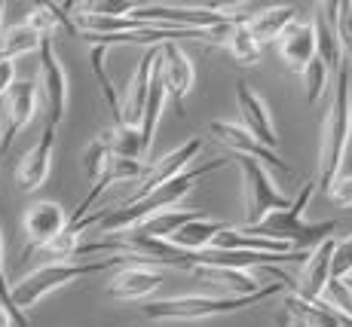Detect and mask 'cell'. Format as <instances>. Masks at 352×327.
<instances>
[{
  "instance_id": "52a82bcc",
  "label": "cell",
  "mask_w": 352,
  "mask_h": 327,
  "mask_svg": "<svg viewBox=\"0 0 352 327\" xmlns=\"http://www.w3.org/2000/svg\"><path fill=\"white\" fill-rule=\"evenodd\" d=\"M40 95L46 104V126L58 128L67 113V74L56 56L52 37L40 40Z\"/></svg>"
},
{
  "instance_id": "83f0119b",
  "label": "cell",
  "mask_w": 352,
  "mask_h": 327,
  "mask_svg": "<svg viewBox=\"0 0 352 327\" xmlns=\"http://www.w3.org/2000/svg\"><path fill=\"white\" fill-rule=\"evenodd\" d=\"M107 159H111V147H107V135L98 132V138L92 141L89 147L83 150V172L89 174V181H96L101 172H104Z\"/></svg>"
},
{
  "instance_id": "4dcf8cb0",
  "label": "cell",
  "mask_w": 352,
  "mask_h": 327,
  "mask_svg": "<svg viewBox=\"0 0 352 327\" xmlns=\"http://www.w3.org/2000/svg\"><path fill=\"white\" fill-rule=\"evenodd\" d=\"M16 83V65L12 61H0V101H3L6 89Z\"/></svg>"
},
{
  "instance_id": "484cf974",
  "label": "cell",
  "mask_w": 352,
  "mask_h": 327,
  "mask_svg": "<svg viewBox=\"0 0 352 327\" xmlns=\"http://www.w3.org/2000/svg\"><path fill=\"white\" fill-rule=\"evenodd\" d=\"M107 46H92V52H89V67H92V74H96V80H98V89L101 95H104V101H107V107L113 111V126L120 122V95L117 89H113V83H111V77H107Z\"/></svg>"
},
{
  "instance_id": "ac0fdd59",
  "label": "cell",
  "mask_w": 352,
  "mask_h": 327,
  "mask_svg": "<svg viewBox=\"0 0 352 327\" xmlns=\"http://www.w3.org/2000/svg\"><path fill=\"white\" fill-rule=\"evenodd\" d=\"M52 147H56V128L46 126L40 141L34 144L28 153L19 159V168H16V183L22 193H34L40 190L50 178V168H52Z\"/></svg>"
},
{
  "instance_id": "ba28073f",
  "label": "cell",
  "mask_w": 352,
  "mask_h": 327,
  "mask_svg": "<svg viewBox=\"0 0 352 327\" xmlns=\"http://www.w3.org/2000/svg\"><path fill=\"white\" fill-rule=\"evenodd\" d=\"M202 147H206V141H202V138H190L187 144L168 150L166 156L153 159L151 166L144 168V174L138 178V190H135L126 202L141 199V196H147L151 190H157V187H162V183H168L172 178H178V174H184L187 168H193L196 159H199V153H202Z\"/></svg>"
},
{
  "instance_id": "6da1fadb",
  "label": "cell",
  "mask_w": 352,
  "mask_h": 327,
  "mask_svg": "<svg viewBox=\"0 0 352 327\" xmlns=\"http://www.w3.org/2000/svg\"><path fill=\"white\" fill-rule=\"evenodd\" d=\"M230 162H233V156H218V159L199 162V166L187 168L184 174L172 178L168 183H162V187L151 190V193L141 196V199L123 202V205L107 208V211H98V214H86L83 221H77L74 227H80L83 233H86L89 227H96V233H101V236H120V233H129V229H135L141 221H147V217L162 214V211H172L181 199H184V196H190V193H193L196 183L206 181L212 172H221V168H227Z\"/></svg>"
},
{
  "instance_id": "d6986e66",
  "label": "cell",
  "mask_w": 352,
  "mask_h": 327,
  "mask_svg": "<svg viewBox=\"0 0 352 327\" xmlns=\"http://www.w3.org/2000/svg\"><path fill=\"white\" fill-rule=\"evenodd\" d=\"M202 43L221 46V49L242 67H252V65L261 61V46H257L252 40V34L245 31V22L221 25V28H206L202 31Z\"/></svg>"
},
{
  "instance_id": "4316f807",
  "label": "cell",
  "mask_w": 352,
  "mask_h": 327,
  "mask_svg": "<svg viewBox=\"0 0 352 327\" xmlns=\"http://www.w3.org/2000/svg\"><path fill=\"white\" fill-rule=\"evenodd\" d=\"M300 77H303V86H307V101H309V104H316V101L324 95V89H328V83H331L328 67H324L319 58H313L300 71Z\"/></svg>"
},
{
  "instance_id": "9c48e42d",
  "label": "cell",
  "mask_w": 352,
  "mask_h": 327,
  "mask_svg": "<svg viewBox=\"0 0 352 327\" xmlns=\"http://www.w3.org/2000/svg\"><path fill=\"white\" fill-rule=\"evenodd\" d=\"M34 113H37V86L31 80H16L0 101V150L3 153L12 147V138L34 120Z\"/></svg>"
},
{
  "instance_id": "4fadbf2b",
  "label": "cell",
  "mask_w": 352,
  "mask_h": 327,
  "mask_svg": "<svg viewBox=\"0 0 352 327\" xmlns=\"http://www.w3.org/2000/svg\"><path fill=\"white\" fill-rule=\"evenodd\" d=\"M208 135H212L218 144H224L227 150H233L236 159H254L257 166H263V168H276V172H285V174L291 172L285 162L279 159V153L261 147L252 135H248L242 126H236V122H227V120L208 122Z\"/></svg>"
},
{
  "instance_id": "ffe728a7",
  "label": "cell",
  "mask_w": 352,
  "mask_h": 327,
  "mask_svg": "<svg viewBox=\"0 0 352 327\" xmlns=\"http://www.w3.org/2000/svg\"><path fill=\"white\" fill-rule=\"evenodd\" d=\"M300 16V6L294 3H273V6H257L252 16L245 19V31L252 34V40L257 46L270 43V40H276L282 34L288 22H294V19Z\"/></svg>"
},
{
  "instance_id": "8992f818",
  "label": "cell",
  "mask_w": 352,
  "mask_h": 327,
  "mask_svg": "<svg viewBox=\"0 0 352 327\" xmlns=\"http://www.w3.org/2000/svg\"><path fill=\"white\" fill-rule=\"evenodd\" d=\"M236 162L242 168V190H245V227H257L273 211H282L291 205V199L276 190L273 174L263 166H257L254 159H236Z\"/></svg>"
},
{
  "instance_id": "f1b7e54d",
  "label": "cell",
  "mask_w": 352,
  "mask_h": 327,
  "mask_svg": "<svg viewBox=\"0 0 352 327\" xmlns=\"http://www.w3.org/2000/svg\"><path fill=\"white\" fill-rule=\"evenodd\" d=\"M10 288H12V284L6 282V272H3V236H0V306L10 312V318H12V324H16V327H28V315L16 309Z\"/></svg>"
},
{
  "instance_id": "7402d4cb",
  "label": "cell",
  "mask_w": 352,
  "mask_h": 327,
  "mask_svg": "<svg viewBox=\"0 0 352 327\" xmlns=\"http://www.w3.org/2000/svg\"><path fill=\"white\" fill-rule=\"evenodd\" d=\"M230 227L227 221H208V217H196V221L184 223L178 233H172L168 245L178 251H187V254H196V251H208L214 242V236L224 233Z\"/></svg>"
},
{
  "instance_id": "5bb4252c",
  "label": "cell",
  "mask_w": 352,
  "mask_h": 327,
  "mask_svg": "<svg viewBox=\"0 0 352 327\" xmlns=\"http://www.w3.org/2000/svg\"><path fill=\"white\" fill-rule=\"evenodd\" d=\"M334 248H337L334 238H324L322 245H316L309 251L307 260H303L300 275L291 284V297L303 300V303H319L324 297V288L331 282V257H334Z\"/></svg>"
},
{
  "instance_id": "3957f363",
  "label": "cell",
  "mask_w": 352,
  "mask_h": 327,
  "mask_svg": "<svg viewBox=\"0 0 352 327\" xmlns=\"http://www.w3.org/2000/svg\"><path fill=\"white\" fill-rule=\"evenodd\" d=\"M129 263H138V260H135V257H126V254L98 257V260H86V263L52 260V263H46V267L34 269L31 275H25L22 282H16L10 288V294H12V303H16L19 312H28L31 306H37L43 297H50L52 291L65 288V284L77 282V278L98 275V272H107V269H123Z\"/></svg>"
},
{
  "instance_id": "5b68a950",
  "label": "cell",
  "mask_w": 352,
  "mask_h": 327,
  "mask_svg": "<svg viewBox=\"0 0 352 327\" xmlns=\"http://www.w3.org/2000/svg\"><path fill=\"white\" fill-rule=\"evenodd\" d=\"M282 291H285V284L276 282V284H267V288L257 291L252 297H208V294L172 297V300H157V303L141 306V315L151 318V322H199V318L230 315V312L248 309V306L282 294Z\"/></svg>"
},
{
  "instance_id": "603a6c76",
  "label": "cell",
  "mask_w": 352,
  "mask_h": 327,
  "mask_svg": "<svg viewBox=\"0 0 352 327\" xmlns=\"http://www.w3.org/2000/svg\"><path fill=\"white\" fill-rule=\"evenodd\" d=\"M40 40L43 37H37L25 22L10 25V28L0 31V61H12L16 65L19 56H28V52L40 49Z\"/></svg>"
},
{
  "instance_id": "d4e9b609",
  "label": "cell",
  "mask_w": 352,
  "mask_h": 327,
  "mask_svg": "<svg viewBox=\"0 0 352 327\" xmlns=\"http://www.w3.org/2000/svg\"><path fill=\"white\" fill-rule=\"evenodd\" d=\"M104 135H107V147H111V156H117V159L144 162V153H141V138H138V128L111 126V128H104Z\"/></svg>"
},
{
  "instance_id": "2e32d148",
  "label": "cell",
  "mask_w": 352,
  "mask_h": 327,
  "mask_svg": "<svg viewBox=\"0 0 352 327\" xmlns=\"http://www.w3.org/2000/svg\"><path fill=\"white\" fill-rule=\"evenodd\" d=\"M153 65H157V46H151V49L141 56L138 67L132 71V80H129L123 98H120V122L117 126L138 128L141 113H144V104H147V92H151Z\"/></svg>"
},
{
  "instance_id": "1f68e13d",
  "label": "cell",
  "mask_w": 352,
  "mask_h": 327,
  "mask_svg": "<svg viewBox=\"0 0 352 327\" xmlns=\"http://www.w3.org/2000/svg\"><path fill=\"white\" fill-rule=\"evenodd\" d=\"M276 327H294V315H288V312H279V315H276Z\"/></svg>"
},
{
  "instance_id": "30bf717a",
  "label": "cell",
  "mask_w": 352,
  "mask_h": 327,
  "mask_svg": "<svg viewBox=\"0 0 352 327\" xmlns=\"http://www.w3.org/2000/svg\"><path fill=\"white\" fill-rule=\"evenodd\" d=\"M157 65L162 74L166 95L175 101V111L184 117V101H187V95L193 92V83H196V71H193L190 56H187L178 43H162V46H157Z\"/></svg>"
},
{
  "instance_id": "7a4b0ae2",
  "label": "cell",
  "mask_w": 352,
  "mask_h": 327,
  "mask_svg": "<svg viewBox=\"0 0 352 327\" xmlns=\"http://www.w3.org/2000/svg\"><path fill=\"white\" fill-rule=\"evenodd\" d=\"M313 190H316V183L307 181L300 187V193L291 199L288 208L273 211V214H270L263 223H257V227H239V229L245 236L282 242V245H288L291 251H313L316 245L324 242V238H334L337 227H340L337 221H322V223H307L303 221V208H307L309 199H313Z\"/></svg>"
},
{
  "instance_id": "9a60e30c",
  "label": "cell",
  "mask_w": 352,
  "mask_h": 327,
  "mask_svg": "<svg viewBox=\"0 0 352 327\" xmlns=\"http://www.w3.org/2000/svg\"><path fill=\"white\" fill-rule=\"evenodd\" d=\"M276 46H279L282 65L288 67L291 74H300L309 61L316 58V31H313V19L297 16L294 22H288L282 34L276 37Z\"/></svg>"
},
{
  "instance_id": "f546056e",
  "label": "cell",
  "mask_w": 352,
  "mask_h": 327,
  "mask_svg": "<svg viewBox=\"0 0 352 327\" xmlns=\"http://www.w3.org/2000/svg\"><path fill=\"white\" fill-rule=\"evenodd\" d=\"M324 196H328L331 202H337L340 208H349L352 205V174H337V178L324 187Z\"/></svg>"
},
{
  "instance_id": "e0dca14e",
  "label": "cell",
  "mask_w": 352,
  "mask_h": 327,
  "mask_svg": "<svg viewBox=\"0 0 352 327\" xmlns=\"http://www.w3.org/2000/svg\"><path fill=\"white\" fill-rule=\"evenodd\" d=\"M162 284V269L153 263H129L107 282V297L113 300H147Z\"/></svg>"
},
{
  "instance_id": "e575fe53",
  "label": "cell",
  "mask_w": 352,
  "mask_h": 327,
  "mask_svg": "<svg viewBox=\"0 0 352 327\" xmlns=\"http://www.w3.org/2000/svg\"><path fill=\"white\" fill-rule=\"evenodd\" d=\"M0 19H3V0H0Z\"/></svg>"
},
{
  "instance_id": "8fae6325",
  "label": "cell",
  "mask_w": 352,
  "mask_h": 327,
  "mask_svg": "<svg viewBox=\"0 0 352 327\" xmlns=\"http://www.w3.org/2000/svg\"><path fill=\"white\" fill-rule=\"evenodd\" d=\"M236 107H239L242 128H245L261 147H267V150L276 153V147H279V132H276L273 113H270L267 101H263L245 80L236 83Z\"/></svg>"
},
{
  "instance_id": "44dd1931",
  "label": "cell",
  "mask_w": 352,
  "mask_h": 327,
  "mask_svg": "<svg viewBox=\"0 0 352 327\" xmlns=\"http://www.w3.org/2000/svg\"><path fill=\"white\" fill-rule=\"evenodd\" d=\"M196 217H202V214H199V211H193V208H172V211H162V214L147 217V221H141L135 229H129V233H120V236L153 238V242H168V238H172V233H178L184 223L196 221Z\"/></svg>"
},
{
  "instance_id": "d6a6232c",
  "label": "cell",
  "mask_w": 352,
  "mask_h": 327,
  "mask_svg": "<svg viewBox=\"0 0 352 327\" xmlns=\"http://www.w3.org/2000/svg\"><path fill=\"white\" fill-rule=\"evenodd\" d=\"M0 327H16L12 324V318H10V312H6L3 306H0Z\"/></svg>"
},
{
  "instance_id": "836d02e7",
  "label": "cell",
  "mask_w": 352,
  "mask_h": 327,
  "mask_svg": "<svg viewBox=\"0 0 352 327\" xmlns=\"http://www.w3.org/2000/svg\"><path fill=\"white\" fill-rule=\"evenodd\" d=\"M343 288H346V291H349V297H352V275L343 278Z\"/></svg>"
},
{
  "instance_id": "277c9868",
  "label": "cell",
  "mask_w": 352,
  "mask_h": 327,
  "mask_svg": "<svg viewBox=\"0 0 352 327\" xmlns=\"http://www.w3.org/2000/svg\"><path fill=\"white\" fill-rule=\"evenodd\" d=\"M337 83L331 92V104L322 122V141H319V183L322 190L340 174L343 159L352 141V95H349V71L340 65L334 74Z\"/></svg>"
},
{
  "instance_id": "7c38bea8",
  "label": "cell",
  "mask_w": 352,
  "mask_h": 327,
  "mask_svg": "<svg viewBox=\"0 0 352 327\" xmlns=\"http://www.w3.org/2000/svg\"><path fill=\"white\" fill-rule=\"evenodd\" d=\"M67 227V211L52 199L34 202V205L25 211V248L19 260H28L34 251H40L43 245H50L62 229Z\"/></svg>"
},
{
  "instance_id": "cb8c5ba5",
  "label": "cell",
  "mask_w": 352,
  "mask_h": 327,
  "mask_svg": "<svg viewBox=\"0 0 352 327\" xmlns=\"http://www.w3.org/2000/svg\"><path fill=\"white\" fill-rule=\"evenodd\" d=\"M196 275H206L212 282L224 284V288L233 291V297H252L257 291H263L267 284L257 282L248 269H196Z\"/></svg>"
}]
</instances>
